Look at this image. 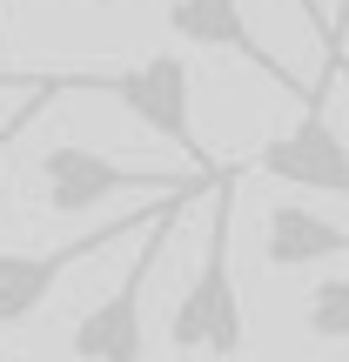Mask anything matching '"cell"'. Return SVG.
Segmentation results:
<instances>
[{
	"label": "cell",
	"instance_id": "cell-8",
	"mask_svg": "<svg viewBox=\"0 0 349 362\" xmlns=\"http://www.w3.org/2000/svg\"><path fill=\"white\" fill-rule=\"evenodd\" d=\"M336 255H349V228L329 221L323 208L275 202L262 215V262L269 269H316V262H336Z\"/></svg>",
	"mask_w": 349,
	"mask_h": 362
},
{
	"label": "cell",
	"instance_id": "cell-12",
	"mask_svg": "<svg viewBox=\"0 0 349 362\" xmlns=\"http://www.w3.org/2000/svg\"><path fill=\"white\" fill-rule=\"evenodd\" d=\"M329 27H336V67H343V54H349V0H336V13H329Z\"/></svg>",
	"mask_w": 349,
	"mask_h": 362
},
{
	"label": "cell",
	"instance_id": "cell-2",
	"mask_svg": "<svg viewBox=\"0 0 349 362\" xmlns=\"http://www.w3.org/2000/svg\"><path fill=\"white\" fill-rule=\"evenodd\" d=\"M195 194H202V181L161 202V215L142 228V248H135L128 275L115 282V296H101V302L74 322V356H81V362H142V356H148V282H155V262L168 255L175 221H181V208H188Z\"/></svg>",
	"mask_w": 349,
	"mask_h": 362
},
{
	"label": "cell",
	"instance_id": "cell-9",
	"mask_svg": "<svg viewBox=\"0 0 349 362\" xmlns=\"http://www.w3.org/2000/svg\"><path fill=\"white\" fill-rule=\"evenodd\" d=\"M302 329L316 342H349V282L329 275V282H309L302 296Z\"/></svg>",
	"mask_w": 349,
	"mask_h": 362
},
{
	"label": "cell",
	"instance_id": "cell-4",
	"mask_svg": "<svg viewBox=\"0 0 349 362\" xmlns=\"http://www.w3.org/2000/svg\"><path fill=\"white\" fill-rule=\"evenodd\" d=\"M195 188V181H188ZM208 188V181H202ZM168 202V194H161ZM155 202V208H161ZM155 208H135V215H115V221H101V228H88V235H74V242H61V248H40V255H13V248H0V329H21L27 315L40 309V302L61 288V275L74 269V262H88V255H101V248H115V242H128L135 228H148L155 221Z\"/></svg>",
	"mask_w": 349,
	"mask_h": 362
},
{
	"label": "cell",
	"instance_id": "cell-13",
	"mask_svg": "<svg viewBox=\"0 0 349 362\" xmlns=\"http://www.w3.org/2000/svg\"><path fill=\"white\" fill-rule=\"evenodd\" d=\"M88 7H121V0H88Z\"/></svg>",
	"mask_w": 349,
	"mask_h": 362
},
{
	"label": "cell",
	"instance_id": "cell-14",
	"mask_svg": "<svg viewBox=\"0 0 349 362\" xmlns=\"http://www.w3.org/2000/svg\"><path fill=\"white\" fill-rule=\"evenodd\" d=\"M336 74H349V54H343V67H336Z\"/></svg>",
	"mask_w": 349,
	"mask_h": 362
},
{
	"label": "cell",
	"instance_id": "cell-6",
	"mask_svg": "<svg viewBox=\"0 0 349 362\" xmlns=\"http://www.w3.org/2000/svg\"><path fill=\"white\" fill-rule=\"evenodd\" d=\"M256 168L289 181V188H316V194H343L349 202V141L336 134V121L323 115V101L302 107V121L262 148Z\"/></svg>",
	"mask_w": 349,
	"mask_h": 362
},
{
	"label": "cell",
	"instance_id": "cell-1",
	"mask_svg": "<svg viewBox=\"0 0 349 362\" xmlns=\"http://www.w3.org/2000/svg\"><path fill=\"white\" fill-rule=\"evenodd\" d=\"M235 181L242 168H229L215 181V215H208V248H202V269H195L188 296L175 302L168 315V342L195 356H242V296H235Z\"/></svg>",
	"mask_w": 349,
	"mask_h": 362
},
{
	"label": "cell",
	"instance_id": "cell-5",
	"mask_svg": "<svg viewBox=\"0 0 349 362\" xmlns=\"http://www.w3.org/2000/svg\"><path fill=\"white\" fill-rule=\"evenodd\" d=\"M40 181H47V208L54 215H88V208L115 202V194H181L188 181L161 175V168H128V161L101 155V148H81V141H54L40 155Z\"/></svg>",
	"mask_w": 349,
	"mask_h": 362
},
{
	"label": "cell",
	"instance_id": "cell-3",
	"mask_svg": "<svg viewBox=\"0 0 349 362\" xmlns=\"http://www.w3.org/2000/svg\"><path fill=\"white\" fill-rule=\"evenodd\" d=\"M88 94H115L142 128L168 134V148L188 155L195 181H208V188L235 168V161H215L208 141L195 134V81H188V61H181V54H148V61H135V67H115V74H88Z\"/></svg>",
	"mask_w": 349,
	"mask_h": 362
},
{
	"label": "cell",
	"instance_id": "cell-11",
	"mask_svg": "<svg viewBox=\"0 0 349 362\" xmlns=\"http://www.w3.org/2000/svg\"><path fill=\"white\" fill-rule=\"evenodd\" d=\"M302 7V21H309V34H316V47H323V74L309 81L316 94H329V81H336V27H329V7L323 0H296Z\"/></svg>",
	"mask_w": 349,
	"mask_h": 362
},
{
	"label": "cell",
	"instance_id": "cell-15",
	"mask_svg": "<svg viewBox=\"0 0 349 362\" xmlns=\"http://www.w3.org/2000/svg\"><path fill=\"white\" fill-rule=\"evenodd\" d=\"M0 362H7V349H0Z\"/></svg>",
	"mask_w": 349,
	"mask_h": 362
},
{
	"label": "cell",
	"instance_id": "cell-7",
	"mask_svg": "<svg viewBox=\"0 0 349 362\" xmlns=\"http://www.w3.org/2000/svg\"><path fill=\"white\" fill-rule=\"evenodd\" d=\"M168 27H175L181 40H188V47H222V54H242V61L256 67L262 81H275L282 94H296L302 107H309V101H323L309 81H296V74L282 67V54H269L256 34H248L242 0H175V7H168Z\"/></svg>",
	"mask_w": 349,
	"mask_h": 362
},
{
	"label": "cell",
	"instance_id": "cell-10",
	"mask_svg": "<svg viewBox=\"0 0 349 362\" xmlns=\"http://www.w3.org/2000/svg\"><path fill=\"white\" fill-rule=\"evenodd\" d=\"M74 88H88V74H74V67H61V74H40V88H27V101L13 107L7 121H0V175H7V148L21 141V128L40 115V107L54 101V94H74Z\"/></svg>",
	"mask_w": 349,
	"mask_h": 362
}]
</instances>
